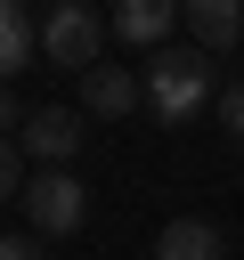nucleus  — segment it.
<instances>
[{
    "label": "nucleus",
    "mask_w": 244,
    "mask_h": 260,
    "mask_svg": "<svg viewBox=\"0 0 244 260\" xmlns=\"http://www.w3.org/2000/svg\"><path fill=\"white\" fill-rule=\"evenodd\" d=\"M24 162H33L24 146H8V154H0V187H8V195H24V187H33V179H24Z\"/></svg>",
    "instance_id": "f8f14e48"
},
{
    "label": "nucleus",
    "mask_w": 244,
    "mask_h": 260,
    "mask_svg": "<svg viewBox=\"0 0 244 260\" xmlns=\"http://www.w3.org/2000/svg\"><path fill=\"white\" fill-rule=\"evenodd\" d=\"M16 146H24L33 162H73V154H81V114H73V106H33V114L16 122Z\"/></svg>",
    "instance_id": "20e7f679"
},
{
    "label": "nucleus",
    "mask_w": 244,
    "mask_h": 260,
    "mask_svg": "<svg viewBox=\"0 0 244 260\" xmlns=\"http://www.w3.org/2000/svg\"><path fill=\"white\" fill-rule=\"evenodd\" d=\"M211 106H220V130H236V138H244V81H228Z\"/></svg>",
    "instance_id": "9d476101"
},
{
    "label": "nucleus",
    "mask_w": 244,
    "mask_h": 260,
    "mask_svg": "<svg viewBox=\"0 0 244 260\" xmlns=\"http://www.w3.org/2000/svg\"><path fill=\"white\" fill-rule=\"evenodd\" d=\"M0 260H49V236H33V228H16V236L0 244Z\"/></svg>",
    "instance_id": "9b49d317"
},
{
    "label": "nucleus",
    "mask_w": 244,
    "mask_h": 260,
    "mask_svg": "<svg viewBox=\"0 0 244 260\" xmlns=\"http://www.w3.org/2000/svg\"><path fill=\"white\" fill-rule=\"evenodd\" d=\"M130 106H146V81H138V73H122V65H106V57H98V65H89V73H81V114H106V122H122V114H130Z\"/></svg>",
    "instance_id": "39448f33"
},
{
    "label": "nucleus",
    "mask_w": 244,
    "mask_h": 260,
    "mask_svg": "<svg viewBox=\"0 0 244 260\" xmlns=\"http://www.w3.org/2000/svg\"><path fill=\"white\" fill-rule=\"evenodd\" d=\"M41 65V16L33 0H0V73H24Z\"/></svg>",
    "instance_id": "0eeeda50"
},
{
    "label": "nucleus",
    "mask_w": 244,
    "mask_h": 260,
    "mask_svg": "<svg viewBox=\"0 0 244 260\" xmlns=\"http://www.w3.org/2000/svg\"><path fill=\"white\" fill-rule=\"evenodd\" d=\"M211 57H220V49H203V41H187V49H155L146 73H138V81H146V114L171 122V130L195 122V114L220 98V65H211Z\"/></svg>",
    "instance_id": "f257e3e1"
},
{
    "label": "nucleus",
    "mask_w": 244,
    "mask_h": 260,
    "mask_svg": "<svg viewBox=\"0 0 244 260\" xmlns=\"http://www.w3.org/2000/svg\"><path fill=\"white\" fill-rule=\"evenodd\" d=\"M187 8V32L203 49H236L244 41V0H179Z\"/></svg>",
    "instance_id": "1a4fd4ad"
},
{
    "label": "nucleus",
    "mask_w": 244,
    "mask_h": 260,
    "mask_svg": "<svg viewBox=\"0 0 244 260\" xmlns=\"http://www.w3.org/2000/svg\"><path fill=\"white\" fill-rule=\"evenodd\" d=\"M179 16H187L179 0H114V41H130V49H163V32H171Z\"/></svg>",
    "instance_id": "423d86ee"
},
{
    "label": "nucleus",
    "mask_w": 244,
    "mask_h": 260,
    "mask_svg": "<svg viewBox=\"0 0 244 260\" xmlns=\"http://www.w3.org/2000/svg\"><path fill=\"white\" fill-rule=\"evenodd\" d=\"M106 32H114V16H98L89 0H57V8L41 16V57L65 65V73H89V65L106 57Z\"/></svg>",
    "instance_id": "f03ea898"
},
{
    "label": "nucleus",
    "mask_w": 244,
    "mask_h": 260,
    "mask_svg": "<svg viewBox=\"0 0 244 260\" xmlns=\"http://www.w3.org/2000/svg\"><path fill=\"white\" fill-rule=\"evenodd\" d=\"M16 203H24V228H33V236H73V228H81V211H89V187H81L65 162H41V171H33V187H24Z\"/></svg>",
    "instance_id": "7ed1b4c3"
},
{
    "label": "nucleus",
    "mask_w": 244,
    "mask_h": 260,
    "mask_svg": "<svg viewBox=\"0 0 244 260\" xmlns=\"http://www.w3.org/2000/svg\"><path fill=\"white\" fill-rule=\"evenodd\" d=\"M155 260H228V236L187 211V219H171V228L155 236Z\"/></svg>",
    "instance_id": "6e6552de"
}]
</instances>
